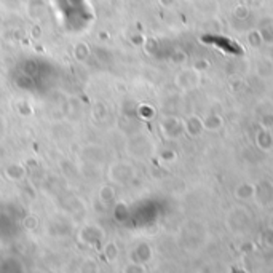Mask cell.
Returning a JSON list of instances; mask_svg holds the SVG:
<instances>
[{"instance_id":"cell-1","label":"cell","mask_w":273,"mask_h":273,"mask_svg":"<svg viewBox=\"0 0 273 273\" xmlns=\"http://www.w3.org/2000/svg\"><path fill=\"white\" fill-rule=\"evenodd\" d=\"M171 2H174V0H162V3H165V5H170Z\"/></svg>"}]
</instances>
